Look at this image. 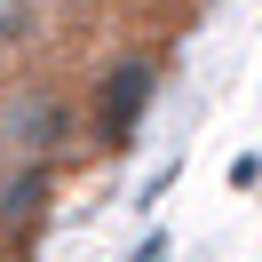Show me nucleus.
<instances>
[{"label":"nucleus","instance_id":"20e7f679","mask_svg":"<svg viewBox=\"0 0 262 262\" xmlns=\"http://www.w3.org/2000/svg\"><path fill=\"white\" fill-rule=\"evenodd\" d=\"M40 32H48V8H32V0H0V48H32Z\"/></svg>","mask_w":262,"mask_h":262},{"label":"nucleus","instance_id":"f257e3e1","mask_svg":"<svg viewBox=\"0 0 262 262\" xmlns=\"http://www.w3.org/2000/svg\"><path fill=\"white\" fill-rule=\"evenodd\" d=\"M72 135V112H64V96L56 88H8L0 96V143L8 151H24L32 167H48V151Z\"/></svg>","mask_w":262,"mask_h":262},{"label":"nucleus","instance_id":"39448f33","mask_svg":"<svg viewBox=\"0 0 262 262\" xmlns=\"http://www.w3.org/2000/svg\"><path fill=\"white\" fill-rule=\"evenodd\" d=\"M159 254H167V238H151V246H135L127 262H159Z\"/></svg>","mask_w":262,"mask_h":262},{"label":"nucleus","instance_id":"7ed1b4c3","mask_svg":"<svg viewBox=\"0 0 262 262\" xmlns=\"http://www.w3.org/2000/svg\"><path fill=\"white\" fill-rule=\"evenodd\" d=\"M40 207H48V167H24V175L0 191V223H32Z\"/></svg>","mask_w":262,"mask_h":262},{"label":"nucleus","instance_id":"f03ea898","mask_svg":"<svg viewBox=\"0 0 262 262\" xmlns=\"http://www.w3.org/2000/svg\"><path fill=\"white\" fill-rule=\"evenodd\" d=\"M151 56H119L112 72H103V88H96V135L103 143H127L135 135V119H143V103H151Z\"/></svg>","mask_w":262,"mask_h":262}]
</instances>
